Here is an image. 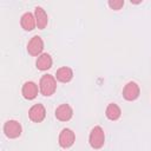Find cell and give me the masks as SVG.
Masks as SVG:
<instances>
[{"label":"cell","mask_w":151,"mask_h":151,"mask_svg":"<svg viewBox=\"0 0 151 151\" xmlns=\"http://www.w3.org/2000/svg\"><path fill=\"white\" fill-rule=\"evenodd\" d=\"M52 57L48 53H42L37 58L35 66L40 71H47L48 68L52 67Z\"/></svg>","instance_id":"12"},{"label":"cell","mask_w":151,"mask_h":151,"mask_svg":"<svg viewBox=\"0 0 151 151\" xmlns=\"http://www.w3.org/2000/svg\"><path fill=\"white\" fill-rule=\"evenodd\" d=\"M139 94H140V88L136 81H129L123 88V97L125 100L133 101L139 97Z\"/></svg>","instance_id":"4"},{"label":"cell","mask_w":151,"mask_h":151,"mask_svg":"<svg viewBox=\"0 0 151 151\" xmlns=\"http://www.w3.org/2000/svg\"><path fill=\"white\" fill-rule=\"evenodd\" d=\"M55 118L60 122H68L73 116V110L68 104H61L55 109Z\"/></svg>","instance_id":"9"},{"label":"cell","mask_w":151,"mask_h":151,"mask_svg":"<svg viewBox=\"0 0 151 151\" xmlns=\"http://www.w3.org/2000/svg\"><path fill=\"white\" fill-rule=\"evenodd\" d=\"M107 5L113 11H119L124 6V0H109Z\"/></svg>","instance_id":"15"},{"label":"cell","mask_w":151,"mask_h":151,"mask_svg":"<svg viewBox=\"0 0 151 151\" xmlns=\"http://www.w3.org/2000/svg\"><path fill=\"white\" fill-rule=\"evenodd\" d=\"M38 92H39V87L34 81H26L22 85L21 93L22 97L27 100H33L38 96Z\"/></svg>","instance_id":"8"},{"label":"cell","mask_w":151,"mask_h":151,"mask_svg":"<svg viewBox=\"0 0 151 151\" xmlns=\"http://www.w3.org/2000/svg\"><path fill=\"white\" fill-rule=\"evenodd\" d=\"M44 50V41L39 35H34L27 44V52L33 57H39L42 54Z\"/></svg>","instance_id":"5"},{"label":"cell","mask_w":151,"mask_h":151,"mask_svg":"<svg viewBox=\"0 0 151 151\" xmlns=\"http://www.w3.org/2000/svg\"><path fill=\"white\" fill-rule=\"evenodd\" d=\"M57 90V79L52 74H44L39 81V91L42 96L50 97Z\"/></svg>","instance_id":"1"},{"label":"cell","mask_w":151,"mask_h":151,"mask_svg":"<svg viewBox=\"0 0 151 151\" xmlns=\"http://www.w3.org/2000/svg\"><path fill=\"white\" fill-rule=\"evenodd\" d=\"M88 143L92 149L99 150L105 144V133L101 126H94L88 136Z\"/></svg>","instance_id":"2"},{"label":"cell","mask_w":151,"mask_h":151,"mask_svg":"<svg viewBox=\"0 0 151 151\" xmlns=\"http://www.w3.org/2000/svg\"><path fill=\"white\" fill-rule=\"evenodd\" d=\"M4 132H5L7 138L14 139V138L20 137V134L22 132V127H21V125L18 120L11 119V120H7L4 124Z\"/></svg>","instance_id":"3"},{"label":"cell","mask_w":151,"mask_h":151,"mask_svg":"<svg viewBox=\"0 0 151 151\" xmlns=\"http://www.w3.org/2000/svg\"><path fill=\"white\" fill-rule=\"evenodd\" d=\"M46 117V109L42 104H34L28 110V118L33 123H41Z\"/></svg>","instance_id":"7"},{"label":"cell","mask_w":151,"mask_h":151,"mask_svg":"<svg viewBox=\"0 0 151 151\" xmlns=\"http://www.w3.org/2000/svg\"><path fill=\"white\" fill-rule=\"evenodd\" d=\"M105 116H106L107 119H110V120H112V122L118 120V119L120 118V116H122V110H120V107H119L117 104L110 103V104L107 105L106 110H105Z\"/></svg>","instance_id":"14"},{"label":"cell","mask_w":151,"mask_h":151,"mask_svg":"<svg viewBox=\"0 0 151 151\" xmlns=\"http://www.w3.org/2000/svg\"><path fill=\"white\" fill-rule=\"evenodd\" d=\"M58 142H59V145L63 149H68V147H71L74 144V142H76V134H74V132L71 129L65 127V129L61 130V132L59 134Z\"/></svg>","instance_id":"6"},{"label":"cell","mask_w":151,"mask_h":151,"mask_svg":"<svg viewBox=\"0 0 151 151\" xmlns=\"http://www.w3.org/2000/svg\"><path fill=\"white\" fill-rule=\"evenodd\" d=\"M20 25L25 31H32L37 26V21H35V17L31 13V12H26L21 15L20 18Z\"/></svg>","instance_id":"11"},{"label":"cell","mask_w":151,"mask_h":151,"mask_svg":"<svg viewBox=\"0 0 151 151\" xmlns=\"http://www.w3.org/2000/svg\"><path fill=\"white\" fill-rule=\"evenodd\" d=\"M34 17H35V21H37V27L39 29H44L48 22V17H47L45 9L40 6H37L34 9Z\"/></svg>","instance_id":"10"},{"label":"cell","mask_w":151,"mask_h":151,"mask_svg":"<svg viewBox=\"0 0 151 151\" xmlns=\"http://www.w3.org/2000/svg\"><path fill=\"white\" fill-rule=\"evenodd\" d=\"M72 78H73V71L67 66H63L58 68L55 72V79L60 83H68L72 80Z\"/></svg>","instance_id":"13"}]
</instances>
